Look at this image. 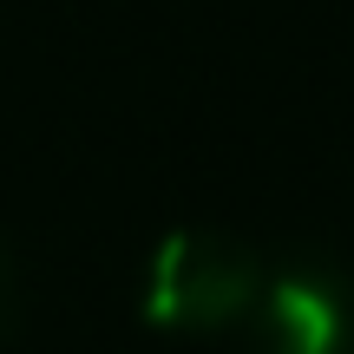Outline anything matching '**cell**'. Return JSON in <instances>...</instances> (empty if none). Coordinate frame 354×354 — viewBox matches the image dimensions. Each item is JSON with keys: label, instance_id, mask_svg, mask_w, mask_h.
Segmentation results:
<instances>
[{"label": "cell", "instance_id": "obj_1", "mask_svg": "<svg viewBox=\"0 0 354 354\" xmlns=\"http://www.w3.org/2000/svg\"><path fill=\"white\" fill-rule=\"evenodd\" d=\"M263 263L223 230H171L145 269V322L171 335H216L250 322L263 295Z\"/></svg>", "mask_w": 354, "mask_h": 354}, {"label": "cell", "instance_id": "obj_2", "mask_svg": "<svg viewBox=\"0 0 354 354\" xmlns=\"http://www.w3.org/2000/svg\"><path fill=\"white\" fill-rule=\"evenodd\" d=\"M250 354H354V282L342 269H282L250 308Z\"/></svg>", "mask_w": 354, "mask_h": 354}, {"label": "cell", "instance_id": "obj_3", "mask_svg": "<svg viewBox=\"0 0 354 354\" xmlns=\"http://www.w3.org/2000/svg\"><path fill=\"white\" fill-rule=\"evenodd\" d=\"M13 322V276H7V263H0V328Z\"/></svg>", "mask_w": 354, "mask_h": 354}]
</instances>
